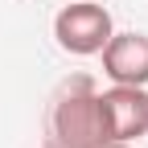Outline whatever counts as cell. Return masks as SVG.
I'll return each instance as SVG.
<instances>
[{"instance_id": "cell-1", "label": "cell", "mask_w": 148, "mask_h": 148, "mask_svg": "<svg viewBox=\"0 0 148 148\" xmlns=\"http://www.w3.org/2000/svg\"><path fill=\"white\" fill-rule=\"evenodd\" d=\"M49 132L62 148H103V144H111L107 123H103V107H99V90L86 74H74L58 90V99L49 107Z\"/></svg>"}, {"instance_id": "cell-3", "label": "cell", "mask_w": 148, "mask_h": 148, "mask_svg": "<svg viewBox=\"0 0 148 148\" xmlns=\"http://www.w3.org/2000/svg\"><path fill=\"white\" fill-rule=\"evenodd\" d=\"M99 107H103V123L111 140L136 144L140 136H148V90L144 86L111 82L107 90H99Z\"/></svg>"}, {"instance_id": "cell-5", "label": "cell", "mask_w": 148, "mask_h": 148, "mask_svg": "<svg viewBox=\"0 0 148 148\" xmlns=\"http://www.w3.org/2000/svg\"><path fill=\"white\" fill-rule=\"evenodd\" d=\"M103 148H136V144H123V140H111V144H103Z\"/></svg>"}, {"instance_id": "cell-2", "label": "cell", "mask_w": 148, "mask_h": 148, "mask_svg": "<svg viewBox=\"0 0 148 148\" xmlns=\"http://www.w3.org/2000/svg\"><path fill=\"white\" fill-rule=\"evenodd\" d=\"M115 33V21L111 12L95 0H74L66 4L58 16H53V37L58 45L74 58H95V53L107 45V37Z\"/></svg>"}, {"instance_id": "cell-4", "label": "cell", "mask_w": 148, "mask_h": 148, "mask_svg": "<svg viewBox=\"0 0 148 148\" xmlns=\"http://www.w3.org/2000/svg\"><path fill=\"white\" fill-rule=\"evenodd\" d=\"M103 74L119 86H148V33H111L99 49Z\"/></svg>"}, {"instance_id": "cell-6", "label": "cell", "mask_w": 148, "mask_h": 148, "mask_svg": "<svg viewBox=\"0 0 148 148\" xmlns=\"http://www.w3.org/2000/svg\"><path fill=\"white\" fill-rule=\"evenodd\" d=\"M53 148H62V144H53Z\"/></svg>"}]
</instances>
